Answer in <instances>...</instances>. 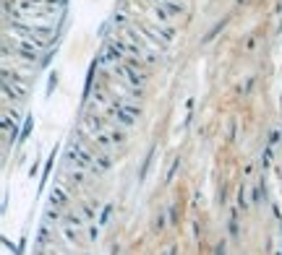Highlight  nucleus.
I'll use <instances>...</instances> for the list:
<instances>
[{
  "mask_svg": "<svg viewBox=\"0 0 282 255\" xmlns=\"http://www.w3.org/2000/svg\"><path fill=\"white\" fill-rule=\"evenodd\" d=\"M3 91H6V99H11V94H13V102H19V99H24L29 94L26 84L16 76V73H13V79H11L8 70H3Z\"/></svg>",
  "mask_w": 282,
  "mask_h": 255,
  "instance_id": "f257e3e1",
  "label": "nucleus"
}]
</instances>
